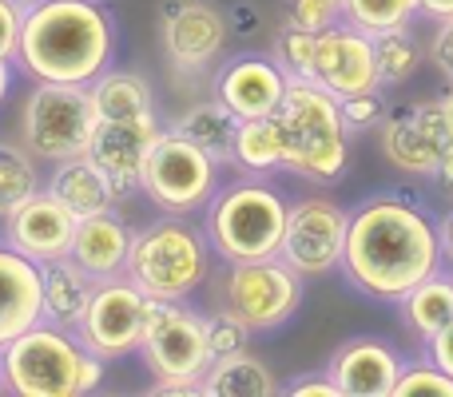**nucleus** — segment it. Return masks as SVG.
Here are the masks:
<instances>
[{
	"instance_id": "obj_1",
	"label": "nucleus",
	"mask_w": 453,
	"mask_h": 397,
	"mask_svg": "<svg viewBox=\"0 0 453 397\" xmlns=\"http://www.w3.org/2000/svg\"><path fill=\"white\" fill-rule=\"evenodd\" d=\"M438 215L402 191H378L350 210L342 279L374 302L398 306L406 290L441 271Z\"/></svg>"
},
{
	"instance_id": "obj_2",
	"label": "nucleus",
	"mask_w": 453,
	"mask_h": 397,
	"mask_svg": "<svg viewBox=\"0 0 453 397\" xmlns=\"http://www.w3.org/2000/svg\"><path fill=\"white\" fill-rule=\"evenodd\" d=\"M119 24L104 0H28L16 68L52 84H92L116 64Z\"/></svg>"
},
{
	"instance_id": "obj_3",
	"label": "nucleus",
	"mask_w": 453,
	"mask_h": 397,
	"mask_svg": "<svg viewBox=\"0 0 453 397\" xmlns=\"http://www.w3.org/2000/svg\"><path fill=\"white\" fill-rule=\"evenodd\" d=\"M8 397H88L104 386L108 358L92 354L76 330L40 318L0 350Z\"/></svg>"
},
{
	"instance_id": "obj_4",
	"label": "nucleus",
	"mask_w": 453,
	"mask_h": 397,
	"mask_svg": "<svg viewBox=\"0 0 453 397\" xmlns=\"http://www.w3.org/2000/svg\"><path fill=\"white\" fill-rule=\"evenodd\" d=\"M274 119L287 148L282 175H298L314 187L342 183L350 167V135L342 124V108L326 88H319L314 80H290Z\"/></svg>"
},
{
	"instance_id": "obj_5",
	"label": "nucleus",
	"mask_w": 453,
	"mask_h": 397,
	"mask_svg": "<svg viewBox=\"0 0 453 397\" xmlns=\"http://www.w3.org/2000/svg\"><path fill=\"white\" fill-rule=\"evenodd\" d=\"M287 207V191L271 175H242V179L223 183L203 207V231L215 258L250 263V258L279 255Z\"/></svg>"
},
{
	"instance_id": "obj_6",
	"label": "nucleus",
	"mask_w": 453,
	"mask_h": 397,
	"mask_svg": "<svg viewBox=\"0 0 453 397\" xmlns=\"http://www.w3.org/2000/svg\"><path fill=\"white\" fill-rule=\"evenodd\" d=\"M207 231L188 215H159L140 226L127 255V279L151 298H191L211 274Z\"/></svg>"
},
{
	"instance_id": "obj_7",
	"label": "nucleus",
	"mask_w": 453,
	"mask_h": 397,
	"mask_svg": "<svg viewBox=\"0 0 453 397\" xmlns=\"http://www.w3.org/2000/svg\"><path fill=\"white\" fill-rule=\"evenodd\" d=\"M140 358L156 378V393H203L211 366L203 310H196L191 298H151Z\"/></svg>"
},
{
	"instance_id": "obj_8",
	"label": "nucleus",
	"mask_w": 453,
	"mask_h": 397,
	"mask_svg": "<svg viewBox=\"0 0 453 397\" xmlns=\"http://www.w3.org/2000/svg\"><path fill=\"white\" fill-rule=\"evenodd\" d=\"M96 103L88 84L36 80L20 108V143L44 164L84 156L96 132Z\"/></svg>"
},
{
	"instance_id": "obj_9",
	"label": "nucleus",
	"mask_w": 453,
	"mask_h": 397,
	"mask_svg": "<svg viewBox=\"0 0 453 397\" xmlns=\"http://www.w3.org/2000/svg\"><path fill=\"white\" fill-rule=\"evenodd\" d=\"M223 187V164L211 159L199 143L180 135L172 124L151 143L148 164L140 172V191L164 215H196Z\"/></svg>"
},
{
	"instance_id": "obj_10",
	"label": "nucleus",
	"mask_w": 453,
	"mask_h": 397,
	"mask_svg": "<svg viewBox=\"0 0 453 397\" xmlns=\"http://www.w3.org/2000/svg\"><path fill=\"white\" fill-rule=\"evenodd\" d=\"M303 274L290 271L279 255L250 258V263H223L219 306L242 318L255 334H274L303 306Z\"/></svg>"
},
{
	"instance_id": "obj_11",
	"label": "nucleus",
	"mask_w": 453,
	"mask_h": 397,
	"mask_svg": "<svg viewBox=\"0 0 453 397\" xmlns=\"http://www.w3.org/2000/svg\"><path fill=\"white\" fill-rule=\"evenodd\" d=\"M346 226H350V210L342 202L326 195L290 199L279 258L303 279H322V274L342 271Z\"/></svg>"
},
{
	"instance_id": "obj_12",
	"label": "nucleus",
	"mask_w": 453,
	"mask_h": 397,
	"mask_svg": "<svg viewBox=\"0 0 453 397\" xmlns=\"http://www.w3.org/2000/svg\"><path fill=\"white\" fill-rule=\"evenodd\" d=\"M151 314V294L140 290L127 274H111V279L96 282V294L88 302V314L80 322L76 334L84 338V346L92 354L108 362L132 358L140 354L143 330H148Z\"/></svg>"
},
{
	"instance_id": "obj_13",
	"label": "nucleus",
	"mask_w": 453,
	"mask_h": 397,
	"mask_svg": "<svg viewBox=\"0 0 453 397\" xmlns=\"http://www.w3.org/2000/svg\"><path fill=\"white\" fill-rule=\"evenodd\" d=\"M378 140H382L386 164L398 167L402 175H414V179H430L438 159L453 148L449 119L438 100H418V103L390 108V116L378 127Z\"/></svg>"
},
{
	"instance_id": "obj_14",
	"label": "nucleus",
	"mask_w": 453,
	"mask_h": 397,
	"mask_svg": "<svg viewBox=\"0 0 453 397\" xmlns=\"http://www.w3.org/2000/svg\"><path fill=\"white\" fill-rule=\"evenodd\" d=\"M164 127L167 124L159 119V111H143V116H124V119H104V116L96 119V132L88 140L84 156L108 175L116 207L140 191V172Z\"/></svg>"
},
{
	"instance_id": "obj_15",
	"label": "nucleus",
	"mask_w": 453,
	"mask_h": 397,
	"mask_svg": "<svg viewBox=\"0 0 453 397\" xmlns=\"http://www.w3.org/2000/svg\"><path fill=\"white\" fill-rule=\"evenodd\" d=\"M226 16L211 0H164L159 4V40L175 72L199 76L223 60Z\"/></svg>"
},
{
	"instance_id": "obj_16",
	"label": "nucleus",
	"mask_w": 453,
	"mask_h": 397,
	"mask_svg": "<svg viewBox=\"0 0 453 397\" xmlns=\"http://www.w3.org/2000/svg\"><path fill=\"white\" fill-rule=\"evenodd\" d=\"M314 84L326 88L334 100L370 92L378 84V64H374V36L346 20H334L314 36Z\"/></svg>"
},
{
	"instance_id": "obj_17",
	"label": "nucleus",
	"mask_w": 453,
	"mask_h": 397,
	"mask_svg": "<svg viewBox=\"0 0 453 397\" xmlns=\"http://www.w3.org/2000/svg\"><path fill=\"white\" fill-rule=\"evenodd\" d=\"M287 84H290L287 72L274 64V56H263V52L226 56L211 76L215 100H223L239 119L274 116L279 103H282Z\"/></svg>"
},
{
	"instance_id": "obj_18",
	"label": "nucleus",
	"mask_w": 453,
	"mask_h": 397,
	"mask_svg": "<svg viewBox=\"0 0 453 397\" xmlns=\"http://www.w3.org/2000/svg\"><path fill=\"white\" fill-rule=\"evenodd\" d=\"M4 242H12L20 255H28L32 263L48 266L56 258L72 255V239H76V215L64 207L56 195H48L44 187L32 199H24L12 215L4 218Z\"/></svg>"
},
{
	"instance_id": "obj_19",
	"label": "nucleus",
	"mask_w": 453,
	"mask_h": 397,
	"mask_svg": "<svg viewBox=\"0 0 453 397\" xmlns=\"http://www.w3.org/2000/svg\"><path fill=\"white\" fill-rule=\"evenodd\" d=\"M402 362L406 358L390 342H382L374 334H358V338H346L330 354L326 374L342 397H394Z\"/></svg>"
},
{
	"instance_id": "obj_20",
	"label": "nucleus",
	"mask_w": 453,
	"mask_h": 397,
	"mask_svg": "<svg viewBox=\"0 0 453 397\" xmlns=\"http://www.w3.org/2000/svg\"><path fill=\"white\" fill-rule=\"evenodd\" d=\"M44 318V266L0 239V350Z\"/></svg>"
},
{
	"instance_id": "obj_21",
	"label": "nucleus",
	"mask_w": 453,
	"mask_h": 397,
	"mask_svg": "<svg viewBox=\"0 0 453 397\" xmlns=\"http://www.w3.org/2000/svg\"><path fill=\"white\" fill-rule=\"evenodd\" d=\"M135 231L116 207L96 210L88 218H76V239H72V258L84 266L92 279H111L127 271Z\"/></svg>"
},
{
	"instance_id": "obj_22",
	"label": "nucleus",
	"mask_w": 453,
	"mask_h": 397,
	"mask_svg": "<svg viewBox=\"0 0 453 397\" xmlns=\"http://www.w3.org/2000/svg\"><path fill=\"white\" fill-rule=\"evenodd\" d=\"M96 282L76 258H56L44 266V322L64 330H80L88 314V302L96 294Z\"/></svg>"
},
{
	"instance_id": "obj_23",
	"label": "nucleus",
	"mask_w": 453,
	"mask_h": 397,
	"mask_svg": "<svg viewBox=\"0 0 453 397\" xmlns=\"http://www.w3.org/2000/svg\"><path fill=\"white\" fill-rule=\"evenodd\" d=\"M44 191L60 199L76 218H88V215H96V210L116 207L111 187H108V175H104L88 156H72V159L52 164V175H48Z\"/></svg>"
},
{
	"instance_id": "obj_24",
	"label": "nucleus",
	"mask_w": 453,
	"mask_h": 397,
	"mask_svg": "<svg viewBox=\"0 0 453 397\" xmlns=\"http://www.w3.org/2000/svg\"><path fill=\"white\" fill-rule=\"evenodd\" d=\"M398 314L418 342H426V338H434L441 326H449L453 322V271L449 266H441L430 279L418 282L414 290H406L398 302Z\"/></svg>"
},
{
	"instance_id": "obj_25",
	"label": "nucleus",
	"mask_w": 453,
	"mask_h": 397,
	"mask_svg": "<svg viewBox=\"0 0 453 397\" xmlns=\"http://www.w3.org/2000/svg\"><path fill=\"white\" fill-rule=\"evenodd\" d=\"M172 127L180 135H188L191 143L207 151L211 159H219L223 167H231V148H234V132H239V116L226 108L223 100H196L191 108H183L172 119Z\"/></svg>"
},
{
	"instance_id": "obj_26",
	"label": "nucleus",
	"mask_w": 453,
	"mask_h": 397,
	"mask_svg": "<svg viewBox=\"0 0 453 397\" xmlns=\"http://www.w3.org/2000/svg\"><path fill=\"white\" fill-rule=\"evenodd\" d=\"M96 103V116L104 119H124V116H143V111H156V88L143 72L132 68H108L88 84Z\"/></svg>"
},
{
	"instance_id": "obj_27",
	"label": "nucleus",
	"mask_w": 453,
	"mask_h": 397,
	"mask_svg": "<svg viewBox=\"0 0 453 397\" xmlns=\"http://www.w3.org/2000/svg\"><path fill=\"white\" fill-rule=\"evenodd\" d=\"M287 148H282V127L274 116H255L239 119L231 148V167H239L242 175H279Z\"/></svg>"
},
{
	"instance_id": "obj_28",
	"label": "nucleus",
	"mask_w": 453,
	"mask_h": 397,
	"mask_svg": "<svg viewBox=\"0 0 453 397\" xmlns=\"http://www.w3.org/2000/svg\"><path fill=\"white\" fill-rule=\"evenodd\" d=\"M282 386L274 382L271 366L255 354H231V358H215L203 374L207 397H271Z\"/></svg>"
},
{
	"instance_id": "obj_29",
	"label": "nucleus",
	"mask_w": 453,
	"mask_h": 397,
	"mask_svg": "<svg viewBox=\"0 0 453 397\" xmlns=\"http://www.w3.org/2000/svg\"><path fill=\"white\" fill-rule=\"evenodd\" d=\"M422 60H426V52L410 24L374 36V64H378V84L382 88L410 84V80L418 76V68H422Z\"/></svg>"
},
{
	"instance_id": "obj_30",
	"label": "nucleus",
	"mask_w": 453,
	"mask_h": 397,
	"mask_svg": "<svg viewBox=\"0 0 453 397\" xmlns=\"http://www.w3.org/2000/svg\"><path fill=\"white\" fill-rule=\"evenodd\" d=\"M36 164L40 159L24 143L0 140V218H8L24 199H32L40 191Z\"/></svg>"
},
{
	"instance_id": "obj_31",
	"label": "nucleus",
	"mask_w": 453,
	"mask_h": 397,
	"mask_svg": "<svg viewBox=\"0 0 453 397\" xmlns=\"http://www.w3.org/2000/svg\"><path fill=\"white\" fill-rule=\"evenodd\" d=\"M414 16H422L418 0H342V20L362 28L366 36L414 24Z\"/></svg>"
},
{
	"instance_id": "obj_32",
	"label": "nucleus",
	"mask_w": 453,
	"mask_h": 397,
	"mask_svg": "<svg viewBox=\"0 0 453 397\" xmlns=\"http://www.w3.org/2000/svg\"><path fill=\"white\" fill-rule=\"evenodd\" d=\"M314 36H319L314 28H303V24H295V20H282L279 36H274V44H271V56H274V64L287 72V80H311L314 76Z\"/></svg>"
},
{
	"instance_id": "obj_33",
	"label": "nucleus",
	"mask_w": 453,
	"mask_h": 397,
	"mask_svg": "<svg viewBox=\"0 0 453 397\" xmlns=\"http://www.w3.org/2000/svg\"><path fill=\"white\" fill-rule=\"evenodd\" d=\"M207 322V346H211V362L215 358H231V354H247L250 342H255V330L242 318H234L226 306H215V310H203Z\"/></svg>"
},
{
	"instance_id": "obj_34",
	"label": "nucleus",
	"mask_w": 453,
	"mask_h": 397,
	"mask_svg": "<svg viewBox=\"0 0 453 397\" xmlns=\"http://www.w3.org/2000/svg\"><path fill=\"white\" fill-rule=\"evenodd\" d=\"M453 397V378L446 370H438L430 358H406L402 362V374H398V386H394V397Z\"/></svg>"
},
{
	"instance_id": "obj_35",
	"label": "nucleus",
	"mask_w": 453,
	"mask_h": 397,
	"mask_svg": "<svg viewBox=\"0 0 453 397\" xmlns=\"http://www.w3.org/2000/svg\"><path fill=\"white\" fill-rule=\"evenodd\" d=\"M338 108H342L346 135L374 132V127H382V119L390 116V103H386V88H370V92L346 95V100H338Z\"/></svg>"
},
{
	"instance_id": "obj_36",
	"label": "nucleus",
	"mask_w": 453,
	"mask_h": 397,
	"mask_svg": "<svg viewBox=\"0 0 453 397\" xmlns=\"http://www.w3.org/2000/svg\"><path fill=\"white\" fill-rule=\"evenodd\" d=\"M287 20L322 32L326 24L342 20V0H287Z\"/></svg>"
},
{
	"instance_id": "obj_37",
	"label": "nucleus",
	"mask_w": 453,
	"mask_h": 397,
	"mask_svg": "<svg viewBox=\"0 0 453 397\" xmlns=\"http://www.w3.org/2000/svg\"><path fill=\"white\" fill-rule=\"evenodd\" d=\"M24 8H28V0H0V56H8V60H16V48H20Z\"/></svg>"
},
{
	"instance_id": "obj_38",
	"label": "nucleus",
	"mask_w": 453,
	"mask_h": 397,
	"mask_svg": "<svg viewBox=\"0 0 453 397\" xmlns=\"http://www.w3.org/2000/svg\"><path fill=\"white\" fill-rule=\"evenodd\" d=\"M223 16H226V32L239 40H250L258 32V24H263L255 0H231V4L223 8Z\"/></svg>"
},
{
	"instance_id": "obj_39",
	"label": "nucleus",
	"mask_w": 453,
	"mask_h": 397,
	"mask_svg": "<svg viewBox=\"0 0 453 397\" xmlns=\"http://www.w3.org/2000/svg\"><path fill=\"white\" fill-rule=\"evenodd\" d=\"M426 56H430L434 68L453 84V20H441L438 28H434V40H430V48H426Z\"/></svg>"
},
{
	"instance_id": "obj_40",
	"label": "nucleus",
	"mask_w": 453,
	"mask_h": 397,
	"mask_svg": "<svg viewBox=\"0 0 453 397\" xmlns=\"http://www.w3.org/2000/svg\"><path fill=\"white\" fill-rule=\"evenodd\" d=\"M287 393H295V397H342L338 393V386L330 382V374L326 370H314V374H303V378H290L287 386H282Z\"/></svg>"
},
{
	"instance_id": "obj_41",
	"label": "nucleus",
	"mask_w": 453,
	"mask_h": 397,
	"mask_svg": "<svg viewBox=\"0 0 453 397\" xmlns=\"http://www.w3.org/2000/svg\"><path fill=\"white\" fill-rule=\"evenodd\" d=\"M422 354H426V358H430L438 370H446V374L453 378V322H449V326H441L434 338H426V342H422Z\"/></svg>"
},
{
	"instance_id": "obj_42",
	"label": "nucleus",
	"mask_w": 453,
	"mask_h": 397,
	"mask_svg": "<svg viewBox=\"0 0 453 397\" xmlns=\"http://www.w3.org/2000/svg\"><path fill=\"white\" fill-rule=\"evenodd\" d=\"M434 183H438V191L441 195H453V148L446 151V156L438 159V167H434V175H430Z\"/></svg>"
},
{
	"instance_id": "obj_43",
	"label": "nucleus",
	"mask_w": 453,
	"mask_h": 397,
	"mask_svg": "<svg viewBox=\"0 0 453 397\" xmlns=\"http://www.w3.org/2000/svg\"><path fill=\"white\" fill-rule=\"evenodd\" d=\"M418 8H422V16L434 24L453 20V0H418Z\"/></svg>"
},
{
	"instance_id": "obj_44",
	"label": "nucleus",
	"mask_w": 453,
	"mask_h": 397,
	"mask_svg": "<svg viewBox=\"0 0 453 397\" xmlns=\"http://www.w3.org/2000/svg\"><path fill=\"white\" fill-rule=\"evenodd\" d=\"M16 60H8V56H0V108H4V100H8V92H12V84H16Z\"/></svg>"
},
{
	"instance_id": "obj_45",
	"label": "nucleus",
	"mask_w": 453,
	"mask_h": 397,
	"mask_svg": "<svg viewBox=\"0 0 453 397\" xmlns=\"http://www.w3.org/2000/svg\"><path fill=\"white\" fill-rule=\"evenodd\" d=\"M438 234H441V258H446V266L453 271V210L446 218H438Z\"/></svg>"
},
{
	"instance_id": "obj_46",
	"label": "nucleus",
	"mask_w": 453,
	"mask_h": 397,
	"mask_svg": "<svg viewBox=\"0 0 453 397\" xmlns=\"http://www.w3.org/2000/svg\"><path fill=\"white\" fill-rule=\"evenodd\" d=\"M438 103H441V111H446V119H449V132H453V84H449L446 92L438 95Z\"/></svg>"
},
{
	"instance_id": "obj_47",
	"label": "nucleus",
	"mask_w": 453,
	"mask_h": 397,
	"mask_svg": "<svg viewBox=\"0 0 453 397\" xmlns=\"http://www.w3.org/2000/svg\"><path fill=\"white\" fill-rule=\"evenodd\" d=\"M4 393H8V390H4V374H0V397H4Z\"/></svg>"
}]
</instances>
